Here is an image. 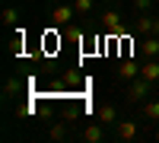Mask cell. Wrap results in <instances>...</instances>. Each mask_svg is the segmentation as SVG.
Here are the masks:
<instances>
[{
  "label": "cell",
  "mask_w": 159,
  "mask_h": 143,
  "mask_svg": "<svg viewBox=\"0 0 159 143\" xmlns=\"http://www.w3.org/2000/svg\"><path fill=\"white\" fill-rule=\"evenodd\" d=\"M153 25H156V16H150V13H137V19H134V35H140V38H147V35H153Z\"/></svg>",
  "instance_id": "4"
},
{
  "label": "cell",
  "mask_w": 159,
  "mask_h": 143,
  "mask_svg": "<svg viewBox=\"0 0 159 143\" xmlns=\"http://www.w3.org/2000/svg\"><path fill=\"white\" fill-rule=\"evenodd\" d=\"M153 35H159V16H156V25H153Z\"/></svg>",
  "instance_id": "18"
},
{
  "label": "cell",
  "mask_w": 159,
  "mask_h": 143,
  "mask_svg": "<svg viewBox=\"0 0 159 143\" xmlns=\"http://www.w3.org/2000/svg\"><path fill=\"white\" fill-rule=\"evenodd\" d=\"M140 76V67L134 60H121V67H118V80H124V83H130V80H137Z\"/></svg>",
  "instance_id": "8"
},
{
  "label": "cell",
  "mask_w": 159,
  "mask_h": 143,
  "mask_svg": "<svg viewBox=\"0 0 159 143\" xmlns=\"http://www.w3.org/2000/svg\"><path fill=\"white\" fill-rule=\"evenodd\" d=\"M0 19H3V25H10V29H16V22H19V13H16V7H7Z\"/></svg>",
  "instance_id": "14"
},
{
  "label": "cell",
  "mask_w": 159,
  "mask_h": 143,
  "mask_svg": "<svg viewBox=\"0 0 159 143\" xmlns=\"http://www.w3.org/2000/svg\"><path fill=\"white\" fill-rule=\"evenodd\" d=\"M22 42H25V32L16 29V35H13V42H10V54H13V57H19V54H22Z\"/></svg>",
  "instance_id": "13"
},
{
  "label": "cell",
  "mask_w": 159,
  "mask_h": 143,
  "mask_svg": "<svg viewBox=\"0 0 159 143\" xmlns=\"http://www.w3.org/2000/svg\"><path fill=\"white\" fill-rule=\"evenodd\" d=\"M76 16V10L70 7V3H61V7H54V13H51V19H54V25H70V19Z\"/></svg>",
  "instance_id": "6"
},
{
  "label": "cell",
  "mask_w": 159,
  "mask_h": 143,
  "mask_svg": "<svg viewBox=\"0 0 159 143\" xmlns=\"http://www.w3.org/2000/svg\"><path fill=\"white\" fill-rule=\"evenodd\" d=\"M140 111H143V118H147V121H159V99H147Z\"/></svg>",
  "instance_id": "10"
},
{
  "label": "cell",
  "mask_w": 159,
  "mask_h": 143,
  "mask_svg": "<svg viewBox=\"0 0 159 143\" xmlns=\"http://www.w3.org/2000/svg\"><path fill=\"white\" fill-rule=\"evenodd\" d=\"M102 29L105 32H108L111 38H124V22H121V13H118V10H105L102 13Z\"/></svg>",
  "instance_id": "1"
},
{
  "label": "cell",
  "mask_w": 159,
  "mask_h": 143,
  "mask_svg": "<svg viewBox=\"0 0 159 143\" xmlns=\"http://www.w3.org/2000/svg\"><path fill=\"white\" fill-rule=\"evenodd\" d=\"M150 80L147 76H137V80H130V86H127V102H143L150 96Z\"/></svg>",
  "instance_id": "2"
},
{
  "label": "cell",
  "mask_w": 159,
  "mask_h": 143,
  "mask_svg": "<svg viewBox=\"0 0 159 143\" xmlns=\"http://www.w3.org/2000/svg\"><path fill=\"white\" fill-rule=\"evenodd\" d=\"M150 7H153V0H134V10L137 13H150Z\"/></svg>",
  "instance_id": "17"
},
{
  "label": "cell",
  "mask_w": 159,
  "mask_h": 143,
  "mask_svg": "<svg viewBox=\"0 0 159 143\" xmlns=\"http://www.w3.org/2000/svg\"><path fill=\"white\" fill-rule=\"evenodd\" d=\"M48 137H51V140H67V137H70V131H67V124L61 121V124H54V127L48 131Z\"/></svg>",
  "instance_id": "15"
},
{
  "label": "cell",
  "mask_w": 159,
  "mask_h": 143,
  "mask_svg": "<svg viewBox=\"0 0 159 143\" xmlns=\"http://www.w3.org/2000/svg\"><path fill=\"white\" fill-rule=\"evenodd\" d=\"M140 76H147V80L156 86L159 83V57H147V60H143L140 64Z\"/></svg>",
  "instance_id": "7"
},
{
  "label": "cell",
  "mask_w": 159,
  "mask_h": 143,
  "mask_svg": "<svg viewBox=\"0 0 159 143\" xmlns=\"http://www.w3.org/2000/svg\"><path fill=\"white\" fill-rule=\"evenodd\" d=\"M143 54L147 57H159V35H147L143 38Z\"/></svg>",
  "instance_id": "12"
},
{
  "label": "cell",
  "mask_w": 159,
  "mask_h": 143,
  "mask_svg": "<svg viewBox=\"0 0 159 143\" xmlns=\"http://www.w3.org/2000/svg\"><path fill=\"white\" fill-rule=\"evenodd\" d=\"M73 10H76V16H89L92 13V0H73Z\"/></svg>",
  "instance_id": "16"
},
{
  "label": "cell",
  "mask_w": 159,
  "mask_h": 143,
  "mask_svg": "<svg viewBox=\"0 0 159 143\" xmlns=\"http://www.w3.org/2000/svg\"><path fill=\"white\" fill-rule=\"evenodd\" d=\"M22 92V83H19V76H10L7 86H3V99H16Z\"/></svg>",
  "instance_id": "11"
},
{
  "label": "cell",
  "mask_w": 159,
  "mask_h": 143,
  "mask_svg": "<svg viewBox=\"0 0 159 143\" xmlns=\"http://www.w3.org/2000/svg\"><path fill=\"white\" fill-rule=\"evenodd\" d=\"M115 137H118V140H124V143L137 140V137H140V127H137V121H124V118H121V121L115 124Z\"/></svg>",
  "instance_id": "3"
},
{
  "label": "cell",
  "mask_w": 159,
  "mask_h": 143,
  "mask_svg": "<svg viewBox=\"0 0 159 143\" xmlns=\"http://www.w3.org/2000/svg\"><path fill=\"white\" fill-rule=\"evenodd\" d=\"M96 121H102L105 127H115L121 118H118V108L111 105V102H105V105H99V111H96Z\"/></svg>",
  "instance_id": "5"
},
{
  "label": "cell",
  "mask_w": 159,
  "mask_h": 143,
  "mask_svg": "<svg viewBox=\"0 0 159 143\" xmlns=\"http://www.w3.org/2000/svg\"><path fill=\"white\" fill-rule=\"evenodd\" d=\"M156 143H159V127H156Z\"/></svg>",
  "instance_id": "19"
},
{
  "label": "cell",
  "mask_w": 159,
  "mask_h": 143,
  "mask_svg": "<svg viewBox=\"0 0 159 143\" xmlns=\"http://www.w3.org/2000/svg\"><path fill=\"white\" fill-rule=\"evenodd\" d=\"M102 127H105L102 121H99V124H86V127H83V140H86V143H99V140L105 137Z\"/></svg>",
  "instance_id": "9"
}]
</instances>
